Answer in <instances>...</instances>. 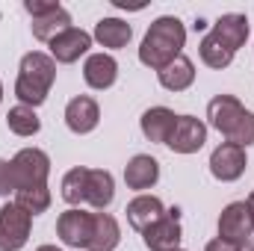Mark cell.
<instances>
[{"instance_id":"cell-20","label":"cell","mask_w":254,"mask_h":251,"mask_svg":"<svg viewBox=\"0 0 254 251\" xmlns=\"http://www.w3.org/2000/svg\"><path fill=\"white\" fill-rule=\"evenodd\" d=\"M157 80L166 92H187L192 83H195V65L190 57H178L175 63H169L163 71H157Z\"/></svg>"},{"instance_id":"cell-1","label":"cell","mask_w":254,"mask_h":251,"mask_svg":"<svg viewBox=\"0 0 254 251\" xmlns=\"http://www.w3.org/2000/svg\"><path fill=\"white\" fill-rule=\"evenodd\" d=\"M187 45V27L178 15H160L151 21L142 45H139V63L151 71H163L184 54Z\"/></svg>"},{"instance_id":"cell-3","label":"cell","mask_w":254,"mask_h":251,"mask_svg":"<svg viewBox=\"0 0 254 251\" xmlns=\"http://www.w3.org/2000/svg\"><path fill=\"white\" fill-rule=\"evenodd\" d=\"M12 175H15V192L33 187H48L51 178V157L42 148H21L12 157Z\"/></svg>"},{"instance_id":"cell-16","label":"cell","mask_w":254,"mask_h":251,"mask_svg":"<svg viewBox=\"0 0 254 251\" xmlns=\"http://www.w3.org/2000/svg\"><path fill=\"white\" fill-rule=\"evenodd\" d=\"M228 51H240L246 42H249V18L243 12H225L213 21V30H210Z\"/></svg>"},{"instance_id":"cell-12","label":"cell","mask_w":254,"mask_h":251,"mask_svg":"<svg viewBox=\"0 0 254 251\" xmlns=\"http://www.w3.org/2000/svg\"><path fill=\"white\" fill-rule=\"evenodd\" d=\"M125 216H127V225L133 228V231H148L154 222H160L163 216H166V204L157 198V195H151V192H142V195H136V198H130L125 207Z\"/></svg>"},{"instance_id":"cell-11","label":"cell","mask_w":254,"mask_h":251,"mask_svg":"<svg viewBox=\"0 0 254 251\" xmlns=\"http://www.w3.org/2000/svg\"><path fill=\"white\" fill-rule=\"evenodd\" d=\"M65 125L71 133L86 136L101 125V107L92 95H77L65 104Z\"/></svg>"},{"instance_id":"cell-10","label":"cell","mask_w":254,"mask_h":251,"mask_svg":"<svg viewBox=\"0 0 254 251\" xmlns=\"http://www.w3.org/2000/svg\"><path fill=\"white\" fill-rule=\"evenodd\" d=\"M204 142H207V125L201 119H195V116H178V125H175L166 145L175 154L187 157V154H198L204 148Z\"/></svg>"},{"instance_id":"cell-27","label":"cell","mask_w":254,"mask_h":251,"mask_svg":"<svg viewBox=\"0 0 254 251\" xmlns=\"http://www.w3.org/2000/svg\"><path fill=\"white\" fill-rule=\"evenodd\" d=\"M225 142H234V145H240V148H252L254 145V113L252 110H246L243 113V119L234 125V130L225 136Z\"/></svg>"},{"instance_id":"cell-21","label":"cell","mask_w":254,"mask_h":251,"mask_svg":"<svg viewBox=\"0 0 254 251\" xmlns=\"http://www.w3.org/2000/svg\"><path fill=\"white\" fill-rule=\"evenodd\" d=\"M119 243H122V228H119L116 216H110L107 210L104 213H95L89 251H113V249H119Z\"/></svg>"},{"instance_id":"cell-14","label":"cell","mask_w":254,"mask_h":251,"mask_svg":"<svg viewBox=\"0 0 254 251\" xmlns=\"http://www.w3.org/2000/svg\"><path fill=\"white\" fill-rule=\"evenodd\" d=\"M243 113H246V107H243V101L237 95H216L207 104V122L222 136H228L234 130V125L243 119Z\"/></svg>"},{"instance_id":"cell-28","label":"cell","mask_w":254,"mask_h":251,"mask_svg":"<svg viewBox=\"0 0 254 251\" xmlns=\"http://www.w3.org/2000/svg\"><path fill=\"white\" fill-rule=\"evenodd\" d=\"M54 9H60L57 0H24V12H27L30 18H42V15H48V12H54Z\"/></svg>"},{"instance_id":"cell-23","label":"cell","mask_w":254,"mask_h":251,"mask_svg":"<svg viewBox=\"0 0 254 251\" xmlns=\"http://www.w3.org/2000/svg\"><path fill=\"white\" fill-rule=\"evenodd\" d=\"M6 127H9V133H15V136H21V139H30V136H36V133L42 130V122H39V116H36L33 107L15 104V107L6 113Z\"/></svg>"},{"instance_id":"cell-31","label":"cell","mask_w":254,"mask_h":251,"mask_svg":"<svg viewBox=\"0 0 254 251\" xmlns=\"http://www.w3.org/2000/svg\"><path fill=\"white\" fill-rule=\"evenodd\" d=\"M240 251H254V237L249 240V243H243V246H240Z\"/></svg>"},{"instance_id":"cell-2","label":"cell","mask_w":254,"mask_h":251,"mask_svg":"<svg viewBox=\"0 0 254 251\" xmlns=\"http://www.w3.org/2000/svg\"><path fill=\"white\" fill-rule=\"evenodd\" d=\"M54 83H57V63L51 60V54L30 51V54L21 57L18 77H15V98H18V104L39 110L48 101Z\"/></svg>"},{"instance_id":"cell-24","label":"cell","mask_w":254,"mask_h":251,"mask_svg":"<svg viewBox=\"0 0 254 251\" xmlns=\"http://www.w3.org/2000/svg\"><path fill=\"white\" fill-rule=\"evenodd\" d=\"M198 57H201V63L207 65V68H216V71H222V68H228V65L234 63V51H228L213 33H207V36H201V42H198Z\"/></svg>"},{"instance_id":"cell-30","label":"cell","mask_w":254,"mask_h":251,"mask_svg":"<svg viewBox=\"0 0 254 251\" xmlns=\"http://www.w3.org/2000/svg\"><path fill=\"white\" fill-rule=\"evenodd\" d=\"M204 251H240V246H234V243H225V240H210L207 246H204Z\"/></svg>"},{"instance_id":"cell-18","label":"cell","mask_w":254,"mask_h":251,"mask_svg":"<svg viewBox=\"0 0 254 251\" xmlns=\"http://www.w3.org/2000/svg\"><path fill=\"white\" fill-rule=\"evenodd\" d=\"M116 198V181L107 169H89V178H86V204L95 210V213H104Z\"/></svg>"},{"instance_id":"cell-4","label":"cell","mask_w":254,"mask_h":251,"mask_svg":"<svg viewBox=\"0 0 254 251\" xmlns=\"http://www.w3.org/2000/svg\"><path fill=\"white\" fill-rule=\"evenodd\" d=\"M30 231L33 216L15 201H6L0 207V251H21L30 243Z\"/></svg>"},{"instance_id":"cell-22","label":"cell","mask_w":254,"mask_h":251,"mask_svg":"<svg viewBox=\"0 0 254 251\" xmlns=\"http://www.w3.org/2000/svg\"><path fill=\"white\" fill-rule=\"evenodd\" d=\"M68 27H74V24H71V12H68L65 6L48 12V15H42V18H33V24H30L33 36H36L39 42H45V45H51V42H54L60 33H65Z\"/></svg>"},{"instance_id":"cell-29","label":"cell","mask_w":254,"mask_h":251,"mask_svg":"<svg viewBox=\"0 0 254 251\" xmlns=\"http://www.w3.org/2000/svg\"><path fill=\"white\" fill-rule=\"evenodd\" d=\"M15 192V175H12V160H0V195L6 198Z\"/></svg>"},{"instance_id":"cell-32","label":"cell","mask_w":254,"mask_h":251,"mask_svg":"<svg viewBox=\"0 0 254 251\" xmlns=\"http://www.w3.org/2000/svg\"><path fill=\"white\" fill-rule=\"evenodd\" d=\"M246 204H249V210H252V219H254V189H252V195L246 198Z\"/></svg>"},{"instance_id":"cell-35","label":"cell","mask_w":254,"mask_h":251,"mask_svg":"<svg viewBox=\"0 0 254 251\" xmlns=\"http://www.w3.org/2000/svg\"><path fill=\"white\" fill-rule=\"evenodd\" d=\"M175 251H187V249H175Z\"/></svg>"},{"instance_id":"cell-5","label":"cell","mask_w":254,"mask_h":251,"mask_svg":"<svg viewBox=\"0 0 254 251\" xmlns=\"http://www.w3.org/2000/svg\"><path fill=\"white\" fill-rule=\"evenodd\" d=\"M92 225H95V213H86L80 207H68L57 219V237L68 249L89 251V246H92Z\"/></svg>"},{"instance_id":"cell-19","label":"cell","mask_w":254,"mask_h":251,"mask_svg":"<svg viewBox=\"0 0 254 251\" xmlns=\"http://www.w3.org/2000/svg\"><path fill=\"white\" fill-rule=\"evenodd\" d=\"M92 39L101 48H107V51H122V48L130 45V39H133V27L127 24L125 18H101L95 24Z\"/></svg>"},{"instance_id":"cell-6","label":"cell","mask_w":254,"mask_h":251,"mask_svg":"<svg viewBox=\"0 0 254 251\" xmlns=\"http://www.w3.org/2000/svg\"><path fill=\"white\" fill-rule=\"evenodd\" d=\"M254 237V219L246 201H231L222 213H219V240L243 246Z\"/></svg>"},{"instance_id":"cell-17","label":"cell","mask_w":254,"mask_h":251,"mask_svg":"<svg viewBox=\"0 0 254 251\" xmlns=\"http://www.w3.org/2000/svg\"><path fill=\"white\" fill-rule=\"evenodd\" d=\"M175 125H178V116L169 107H148L142 113V119H139L142 136L148 142H154V145H166L169 136H172V130H175Z\"/></svg>"},{"instance_id":"cell-7","label":"cell","mask_w":254,"mask_h":251,"mask_svg":"<svg viewBox=\"0 0 254 251\" xmlns=\"http://www.w3.org/2000/svg\"><path fill=\"white\" fill-rule=\"evenodd\" d=\"M210 175L216 178V181H222V184H234V181H240L243 175H246V169H249V154H246V148H240V145H234V142H222L213 154H210Z\"/></svg>"},{"instance_id":"cell-8","label":"cell","mask_w":254,"mask_h":251,"mask_svg":"<svg viewBox=\"0 0 254 251\" xmlns=\"http://www.w3.org/2000/svg\"><path fill=\"white\" fill-rule=\"evenodd\" d=\"M181 240H184V228H181L178 207L166 210V216L160 222H154L148 231H142V243L148 251H175L181 249Z\"/></svg>"},{"instance_id":"cell-15","label":"cell","mask_w":254,"mask_h":251,"mask_svg":"<svg viewBox=\"0 0 254 251\" xmlns=\"http://www.w3.org/2000/svg\"><path fill=\"white\" fill-rule=\"evenodd\" d=\"M157 181H160V163L151 154H136V157L127 160V166H125L127 189H133V192L142 195V192L157 187Z\"/></svg>"},{"instance_id":"cell-26","label":"cell","mask_w":254,"mask_h":251,"mask_svg":"<svg viewBox=\"0 0 254 251\" xmlns=\"http://www.w3.org/2000/svg\"><path fill=\"white\" fill-rule=\"evenodd\" d=\"M51 201H54V195H51L48 187H33V189H18V192H15V204L24 207L30 216L48 213V210H51Z\"/></svg>"},{"instance_id":"cell-9","label":"cell","mask_w":254,"mask_h":251,"mask_svg":"<svg viewBox=\"0 0 254 251\" xmlns=\"http://www.w3.org/2000/svg\"><path fill=\"white\" fill-rule=\"evenodd\" d=\"M92 33H86V30H80V27H68L65 33H60L48 48H51V60L57 65H71L77 63L80 57H89V51H92Z\"/></svg>"},{"instance_id":"cell-25","label":"cell","mask_w":254,"mask_h":251,"mask_svg":"<svg viewBox=\"0 0 254 251\" xmlns=\"http://www.w3.org/2000/svg\"><path fill=\"white\" fill-rule=\"evenodd\" d=\"M86 178H89V169L86 166H74L63 175V184H60V195L68 207H80L86 201Z\"/></svg>"},{"instance_id":"cell-13","label":"cell","mask_w":254,"mask_h":251,"mask_svg":"<svg viewBox=\"0 0 254 251\" xmlns=\"http://www.w3.org/2000/svg\"><path fill=\"white\" fill-rule=\"evenodd\" d=\"M83 80L95 92L113 89L116 80H119V63H116V57L113 54H104V51L101 54H89L86 63H83Z\"/></svg>"},{"instance_id":"cell-33","label":"cell","mask_w":254,"mask_h":251,"mask_svg":"<svg viewBox=\"0 0 254 251\" xmlns=\"http://www.w3.org/2000/svg\"><path fill=\"white\" fill-rule=\"evenodd\" d=\"M36 251H63V249H57V246H39Z\"/></svg>"},{"instance_id":"cell-34","label":"cell","mask_w":254,"mask_h":251,"mask_svg":"<svg viewBox=\"0 0 254 251\" xmlns=\"http://www.w3.org/2000/svg\"><path fill=\"white\" fill-rule=\"evenodd\" d=\"M0 104H3V80H0Z\"/></svg>"}]
</instances>
